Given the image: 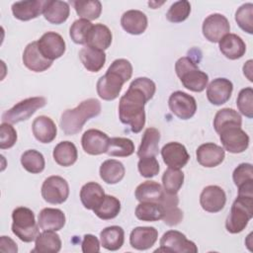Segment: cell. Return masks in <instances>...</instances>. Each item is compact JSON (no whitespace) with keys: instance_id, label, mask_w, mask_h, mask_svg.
Instances as JSON below:
<instances>
[{"instance_id":"obj_1","label":"cell","mask_w":253,"mask_h":253,"mask_svg":"<svg viewBox=\"0 0 253 253\" xmlns=\"http://www.w3.org/2000/svg\"><path fill=\"white\" fill-rule=\"evenodd\" d=\"M155 83L147 77L134 79L127 91L121 97L119 103V117L124 125L130 127L134 133L142 130L145 125L144 105L154 96Z\"/></svg>"},{"instance_id":"obj_2","label":"cell","mask_w":253,"mask_h":253,"mask_svg":"<svg viewBox=\"0 0 253 253\" xmlns=\"http://www.w3.org/2000/svg\"><path fill=\"white\" fill-rule=\"evenodd\" d=\"M131 75L132 65L128 60L125 58L114 60L105 75L100 77L97 82L96 88L99 97L106 101L117 99L122 91L123 85L130 79Z\"/></svg>"},{"instance_id":"obj_3","label":"cell","mask_w":253,"mask_h":253,"mask_svg":"<svg viewBox=\"0 0 253 253\" xmlns=\"http://www.w3.org/2000/svg\"><path fill=\"white\" fill-rule=\"evenodd\" d=\"M101 113V103L95 98L82 101L76 108L65 110L60 118L59 126L66 135L78 133L84 124Z\"/></svg>"},{"instance_id":"obj_4","label":"cell","mask_w":253,"mask_h":253,"mask_svg":"<svg viewBox=\"0 0 253 253\" xmlns=\"http://www.w3.org/2000/svg\"><path fill=\"white\" fill-rule=\"evenodd\" d=\"M175 71L183 86L193 92H202L206 89L209 76L198 68L197 63L188 56L179 58L175 63Z\"/></svg>"},{"instance_id":"obj_5","label":"cell","mask_w":253,"mask_h":253,"mask_svg":"<svg viewBox=\"0 0 253 253\" xmlns=\"http://www.w3.org/2000/svg\"><path fill=\"white\" fill-rule=\"evenodd\" d=\"M253 216V197L237 196L234 200L230 213L225 221V228L230 233H239L245 229Z\"/></svg>"},{"instance_id":"obj_6","label":"cell","mask_w":253,"mask_h":253,"mask_svg":"<svg viewBox=\"0 0 253 253\" xmlns=\"http://www.w3.org/2000/svg\"><path fill=\"white\" fill-rule=\"evenodd\" d=\"M12 231L24 242H32L39 235V224L35 219L32 210L26 207H18L12 212Z\"/></svg>"},{"instance_id":"obj_7","label":"cell","mask_w":253,"mask_h":253,"mask_svg":"<svg viewBox=\"0 0 253 253\" xmlns=\"http://www.w3.org/2000/svg\"><path fill=\"white\" fill-rule=\"evenodd\" d=\"M46 100L44 97L27 98L14 107L6 111L2 115V122L9 124H17L30 119L37 110L44 107Z\"/></svg>"},{"instance_id":"obj_8","label":"cell","mask_w":253,"mask_h":253,"mask_svg":"<svg viewBox=\"0 0 253 253\" xmlns=\"http://www.w3.org/2000/svg\"><path fill=\"white\" fill-rule=\"evenodd\" d=\"M155 252H176V253H197V245L188 240L186 235L177 230L166 231L160 239V247Z\"/></svg>"},{"instance_id":"obj_9","label":"cell","mask_w":253,"mask_h":253,"mask_svg":"<svg viewBox=\"0 0 253 253\" xmlns=\"http://www.w3.org/2000/svg\"><path fill=\"white\" fill-rule=\"evenodd\" d=\"M42 196L45 202L52 205L64 203L69 196L67 181L56 175L47 177L42 186Z\"/></svg>"},{"instance_id":"obj_10","label":"cell","mask_w":253,"mask_h":253,"mask_svg":"<svg viewBox=\"0 0 253 253\" xmlns=\"http://www.w3.org/2000/svg\"><path fill=\"white\" fill-rule=\"evenodd\" d=\"M202 30L206 40L211 42H218L224 36L229 34L230 25L225 16L214 13L204 20Z\"/></svg>"},{"instance_id":"obj_11","label":"cell","mask_w":253,"mask_h":253,"mask_svg":"<svg viewBox=\"0 0 253 253\" xmlns=\"http://www.w3.org/2000/svg\"><path fill=\"white\" fill-rule=\"evenodd\" d=\"M170 111L181 120L191 119L197 111V102L195 98L185 92L175 91L168 100Z\"/></svg>"},{"instance_id":"obj_12","label":"cell","mask_w":253,"mask_h":253,"mask_svg":"<svg viewBox=\"0 0 253 253\" xmlns=\"http://www.w3.org/2000/svg\"><path fill=\"white\" fill-rule=\"evenodd\" d=\"M218 134L223 149L230 153H241L249 146V136L241 127H227Z\"/></svg>"},{"instance_id":"obj_13","label":"cell","mask_w":253,"mask_h":253,"mask_svg":"<svg viewBox=\"0 0 253 253\" xmlns=\"http://www.w3.org/2000/svg\"><path fill=\"white\" fill-rule=\"evenodd\" d=\"M38 42V46L42 54L48 60L53 61L65 52V42L63 38L55 32L44 33Z\"/></svg>"},{"instance_id":"obj_14","label":"cell","mask_w":253,"mask_h":253,"mask_svg":"<svg viewBox=\"0 0 253 253\" xmlns=\"http://www.w3.org/2000/svg\"><path fill=\"white\" fill-rule=\"evenodd\" d=\"M161 156L164 163L169 168L174 169L183 168L190 159L186 147L182 143L176 141L166 143L161 149Z\"/></svg>"},{"instance_id":"obj_15","label":"cell","mask_w":253,"mask_h":253,"mask_svg":"<svg viewBox=\"0 0 253 253\" xmlns=\"http://www.w3.org/2000/svg\"><path fill=\"white\" fill-rule=\"evenodd\" d=\"M226 203V195L222 188L211 185L203 189L200 196V204L204 211L209 212L220 211Z\"/></svg>"},{"instance_id":"obj_16","label":"cell","mask_w":253,"mask_h":253,"mask_svg":"<svg viewBox=\"0 0 253 253\" xmlns=\"http://www.w3.org/2000/svg\"><path fill=\"white\" fill-rule=\"evenodd\" d=\"M109 136L95 128L87 129L81 138V144L84 151L90 155H99L107 152L109 146Z\"/></svg>"},{"instance_id":"obj_17","label":"cell","mask_w":253,"mask_h":253,"mask_svg":"<svg viewBox=\"0 0 253 253\" xmlns=\"http://www.w3.org/2000/svg\"><path fill=\"white\" fill-rule=\"evenodd\" d=\"M232 82L226 78H215L207 87V98L209 102L215 106L226 103L232 94Z\"/></svg>"},{"instance_id":"obj_18","label":"cell","mask_w":253,"mask_h":253,"mask_svg":"<svg viewBox=\"0 0 253 253\" xmlns=\"http://www.w3.org/2000/svg\"><path fill=\"white\" fill-rule=\"evenodd\" d=\"M198 162L207 168H212L219 165L224 157L225 151L224 149L212 142H207L201 144L196 152Z\"/></svg>"},{"instance_id":"obj_19","label":"cell","mask_w":253,"mask_h":253,"mask_svg":"<svg viewBox=\"0 0 253 253\" xmlns=\"http://www.w3.org/2000/svg\"><path fill=\"white\" fill-rule=\"evenodd\" d=\"M23 63L28 69L34 72H42L51 66L52 61L46 59L42 54L38 46V42H32L25 47Z\"/></svg>"},{"instance_id":"obj_20","label":"cell","mask_w":253,"mask_h":253,"mask_svg":"<svg viewBox=\"0 0 253 253\" xmlns=\"http://www.w3.org/2000/svg\"><path fill=\"white\" fill-rule=\"evenodd\" d=\"M157 237L158 231L155 227L137 226L130 232L129 243L136 250H146L155 244Z\"/></svg>"},{"instance_id":"obj_21","label":"cell","mask_w":253,"mask_h":253,"mask_svg":"<svg viewBox=\"0 0 253 253\" xmlns=\"http://www.w3.org/2000/svg\"><path fill=\"white\" fill-rule=\"evenodd\" d=\"M44 4L43 0L18 1L13 3L12 13L20 21H30L42 14Z\"/></svg>"},{"instance_id":"obj_22","label":"cell","mask_w":253,"mask_h":253,"mask_svg":"<svg viewBox=\"0 0 253 253\" xmlns=\"http://www.w3.org/2000/svg\"><path fill=\"white\" fill-rule=\"evenodd\" d=\"M32 129L36 139L42 143H49L56 137V126L54 122L46 116L36 118L33 122Z\"/></svg>"},{"instance_id":"obj_23","label":"cell","mask_w":253,"mask_h":253,"mask_svg":"<svg viewBox=\"0 0 253 253\" xmlns=\"http://www.w3.org/2000/svg\"><path fill=\"white\" fill-rule=\"evenodd\" d=\"M179 198L177 194L172 195L164 192V196L160 202L163 207L164 215L162 220L165 224L169 226H174L179 224L183 219V211L178 208Z\"/></svg>"},{"instance_id":"obj_24","label":"cell","mask_w":253,"mask_h":253,"mask_svg":"<svg viewBox=\"0 0 253 253\" xmlns=\"http://www.w3.org/2000/svg\"><path fill=\"white\" fill-rule=\"evenodd\" d=\"M123 29L130 35H140L147 28V17L139 10H128L121 18Z\"/></svg>"},{"instance_id":"obj_25","label":"cell","mask_w":253,"mask_h":253,"mask_svg":"<svg viewBox=\"0 0 253 253\" xmlns=\"http://www.w3.org/2000/svg\"><path fill=\"white\" fill-rule=\"evenodd\" d=\"M218 43L221 53L231 60L242 57L246 51L245 42L235 34H227L218 42Z\"/></svg>"},{"instance_id":"obj_26","label":"cell","mask_w":253,"mask_h":253,"mask_svg":"<svg viewBox=\"0 0 253 253\" xmlns=\"http://www.w3.org/2000/svg\"><path fill=\"white\" fill-rule=\"evenodd\" d=\"M70 13V8L67 2L59 0H47L45 1L42 15L46 21L51 24L59 25L64 23Z\"/></svg>"},{"instance_id":"obj_27","label":"cell","mask_w":253,"mask_h":253,"mask_svg":"<svg viewBox=\"0 0 253 253\" xmlns=\"http://www.w3.org/2000/svg\"><path fill=\"white\" fill-rule=\"evenodd\" d=\"M38 224L42 230L58 231L65 224V214L59 209H42L39 213Z\"/></svg>"},{"instance_id":"obj_28","label":"cell","mask_w":253,"mask_h":253,"mask_svg":"<svg viewBox=\"0 0 253 253\" xmlns=\"http://www.w3.org/2000/svg\"><path fill=\"white\" fill-rule=\"evenodd\" d=\"M79 58L83 66L90 72H98L106 62V53L88 45L82 47L79 51Z\"/></svg>"},{"instance_id":"obj_29","label":"cell","mask_w":253,"mask_h":253,"mask_svg":"<svg viewBox=\"0 0 253 253\" xmlns=\"http://www.w3.org/2000/svg\"><path fill=\"white\" fill-rule=\"evenodd\" d=\"M112 39V32L107 26L103 24H96L93 25L88 34L86 45L100 50H105L111 45Z\"/></svg>"},{"instance_id":"obj_30","label":"cell","mask_w":253,"mask_h":253,"mask_svg":"<svg viewBox=\"0 0 253 253\" xmlns=\"http://www.w3.org/2000/svg\"><path fill=\"white\" fill-rule=\"evenodd\" d=\"M61 249V239L53 230H42L36 238L35 248L32 252L57 253Z\"/></svg>"},{"instance_id":"obj_31","label":"cell","mask_w":253,"mask_h":253,"mask_svg":"<svg viewBox=\"0 0 253 253\" xmlns=\"http://www.w3.org/2000/svg\"><path fill=\"white\" fill-rule=\"evenodd\" d=\"M164 192L165 191L159 183L155 181H145L136 187L134 195L139 203L149 202L160 204Z\"/></svg>"},{"instance_id":"obj_32","label":"cell","mask_w":253,"mask_h":253,"mask_svg":"<svg viewBox=\"0 0 253 253\" xmlns=\"http://www.w3.org/2000/svg\"><path fill=\"white\" fill-rule=\"evenodd\" d=\"M105 192L101 185L96 182H88L80 190V200L87 210H94L104 199Z\"/></svg>"},{"instance_id":"obj_33","label":"cell","mask_w":253,"mask_h":253,"mask_svg":"<svg viewBox=\"0 0 253 253\" xmlns=\"http://www.w3.org/2000/svg\"><path fill=\"white\" fill-rule=\"evenodd\" d=\"M159 140H160V132L155 127H148L145 129L140 145L137 149V156L139 158L142 157H150L156 156L159 150Z\"/></svg>"},{"instance_id":"obj_34","label":"cell","mask_w":253,"mask_h":253,"mask_svg":"<svg viewBox=\"0 0 253 253\" xmlns=\"http://www.w3.org/2000/svg\"><path fill=\"white\" fill-rule=\"evenodd\" d=\"M100 177L107 184H117L125 177L126 169L122 162L116 159L105 160L100 166Z\"/></svg>"},{"instance_id":"obj_35","label":"cell","mask_w":253,"mask_h":253,"mask_svg":"<svg viewBox=\"0 0 253 253\" xmlns=\"http://www.w3.org/2000/svg\"><path fill=\"white\" fill-rule=\"evenodd\" d=\"M52 155L54 161L58 165L63 167L73 165L78 158V152L75 144L68 140L61 141L56 144L53 149Z\"/></svg>"},{"instance_id":"obj_36","label":"cell","mask_w":253,"mask_h":253,"mask_svg":"<svg viewBox=\"0 0 253 253\" xmlns=\"http://www.w3.org/2000/svg\"><path fill=\"white\" fill-rule=\"evenodd\" d=\"M101 245L110 251L119 250L125 241V232L121 226L112 225L104 228L100 233Z\"/></svg>"},{"instance_id":"obj_37","label":"cell","mask_w":253,"mask_h":253,"mask_svg":"<svg viewBox=\"0 0 253 253\" xmlns=\"http://www.w3.org/2000/svg\"><path fill=\"white\" fill-rule=\"evenodd\" d=\"M242 119L241 116L233 109L224 108L219 110L213 119L214 130L219 133L222 129L232 126L241 127Z\"/></svg>"},{"instance_id":"obj_38","label":"cell","mask_w":253,"mask_h":253,"mask_svg":"<svg viewBox=\"0 0 253 253\" xmlns=\"http://www.w3.org/2000/svg\"><path fill=\"white\" fill-rule=\"evenodd\" d=\"M93 211L101 219H113L121 211V202L114 196L105 195L102 202L93 210Z\"/></svg>"},{"instance_id":"obj_39","label":"cell","mask_w":253,"mask_h":253,"mask_svg":"<svg viewBox=\"0 0 253 253\" xmlns=\"http://www.w3.org/2000/svg\"><path fill=\"white\" fill-rule=\"evenodd\" d=\"M135 215L142 221H157L163 218L164 210L158 203L142 202L135 209Z\"/></svg>"},{"instance_id":"obj_40","label":"cell","mask_w":253,"mask_h":253,"mask_svg":"<svg viewBox=\"0 0 253 253\" xmlns=\"http://www.w3.org/2000/svg\"><path fill=\"white\" fill-rule=\"evenodd\" d=\"M73 6L77 15L88 21L98 19L102 13V4L98 0H77Z\"/></svg>"},{"instance_id":"obj_41","label":"cell","mask_w":253,"mask_h":253,"mask_svg":"<svg viewBox=\"0 0 253 253\" xmlns=\"http://www.w3.org/2000/svg\"><path fill=\"white\" fill-rule=\"evenodd\" d=\"M21 164L28 172L32 174H39L43 171L45 161L43 155L40 151L29 149L22 154Z\"/></svg>"},{"instance_id":"obj_42","label":"cell","mask_w":253,"mask_h":253,"mask_svg":"<svg viewBox=\"0 0 253 253\" xmlns=\"http://www.w3.org/2000/svg\"><path fill=\"white\" fill-rule=\"evenodd\" d=\"M134 152V144L126 137H112L109 140L107 154L115 157H127Z\"/></svg>"},{"instance_id":"obj_43","label":"cell","mask_w":253,"mask_h":253,"mask_svg":"<svg viewBox=\"0 0 253 253\" xmlns=\"http://www.w3.org/2000/svg\"><path fill=\"white\" fill-rule=\"evenodd\" d=\"M184 183V173L180 169L168 168L162 176L163 190L168 193L175 195L179 192Z\"/></svg>"},{"instance_id":"obj_44","label":"cell","mask_w":253,"mask_h":253,"mask_svg":"<svg viewBox=\"0 0 253 253\" xmlns=\"http://www.w3.org/2000/svg\"><path fill=\"white\" fill-rule=\"evenodd\" d=\"M235 21L241 30L247 34H253V4L241 5L235 13Z\"/></svg>"},{"instance_id":"obj_45","label":"cell","mask_w":253,"mask_h":253,"mask_svg":"<svg viewBox=\"0 0 253 253\" xmlns=\"http://www.w3.org/2000/svg\"><path fill=\"white\" fill-rule=\"evenodd\" d=\"M93 24L85 19H78L73 22L70 27L69 35L71 40L78 44H86L88 34Z\"/></svg>"},{"instance_id":"obj_46","label":"cell","mask_w":253,"mask_h":253,"mask_svg":"<svg viewBox=\"0 0 253 253\" xmlns=\"http://www.w3.org/2000/svg\"><path fill=\"white\" fill-rule=\"evenodd\" d=\"M191 13V4L187 0H181L173 3L168 12L166 13V18L171 23H181L184 22Z\"/></svg>"},{"instance_id":"obj_47","label":"cell","mask_w":253,"mask_h":253,"mask_svg":"<svg viewBox=\"0 0 253 253\" xmlns=\"http://www.w3.org/2000/svg\"><path fill=\"white\" fill-rule=\"evenodd\" d=\"M236 105L243 116L248 119L253 117V89L251 87H246L240 90L236 100Z\"/></svg>"},{"instance_id":"obj_48","label":"cell","mask_w":253,"mask_h":253,"mask_svg":"<svg viewBox=\"0 0 253 253\" xmlns=\"http://www.w3.org/2000/svg\"><path fill=\"white\" fill-rule=\"evenodd\" d=\"M232 179L237 188L253 183V166L250 163H241L233 171Z\"/></svg>"},{"instance_id":"obj_49","label":"cell","mask_w":253,"mask_h":253,"mask_svg":"<svg viewBox=\"0 0 253 253\" xmlns=\"http://www.w3.org/2000/svg\"><path fill=\"white\" fill-rule=\"evenodd\" d=\"M137 168L140 175L145 178H152L156 176L160 169L159 163L155 158V156L139 158V161L137 163Z\"/></svg>"},{"instance_id":"obj_50","label":"cell","mask_w":253,"mask_h":253,"mask_svg":"<svg viewBox=\"0 0 253 253\" xmlns=\"http://www.w3.org/2000/svg\"><path fill=\"white\" fill-rule=\"evenodd\" d=\"M17 141V131L9 123H2L0 126V148L7 149L14 146Z\"/></svg>"},{"instance_id":"obj_51","label":"cell","mask_w":253,"mask_h":253,"mask_svg":"<svg viewBox=\"0 0 253 253\" xmlns=\"http://www.w3.org/2000/svg\"><path fill=\"white\" fill-rule=\"evenodd\" d=\"M81 246L84 253H94L100 251L99 239L93 234H85Z\"/></svg>"},{"instance_id":"obj_52","label":"cell","mask_w":253,"mask_h":253,"mask_svg":"<svg viewBox=\"0 0 253 253\" xmlns=\"http://www.w3.org/2000/svg\"><path fill=\"white\" fill-rule=\"evenodd\" d=\"M0 250L6 252L7 249H5V245H8V252H17L18 251V247L17 244L10 238L7 236H1V240H0Z\"/></svg>"},{"instance_id":"obj_53","label":"cell","mask_w":253,"mask_h":253,"mask_svg":"<svg viewBox=\"0 0 253 253\" xmlns=\"http://www.w3.org/2000/svg\"><path fill=\"white\" fill-rule=\"evenodd\" d=\"M252 60L251 59H249L245 64H244V66H243V73H244V75L248 78V80L249 81H253V79H252Z\"/></svg>"}]
</instances>
